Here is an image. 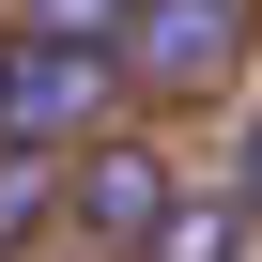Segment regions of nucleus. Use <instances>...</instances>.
Masks as SVG:
<instances>
[{
	"instance_id": "f257e3e1",
	"label": "nucleus",
	"mask_w": 262,
	"mask_h": 262,
	"mask_svg": "<svg viewBox=\"0 0 262 262\" xmlns=\"http://www.w3.org/2000/svg\"><path fill=\"white\" fill-rule=\"evenodd\" d=\"M108 93H123L108 47L16 31V47H0V155H77V139H108Z\"/></svg>"
},
{
	"instance_id": "f03ea898",
	"label": "nucleus",
	"mask_w": 262,
	"mask_h": 262,
	"mask_svg": "<svg viewBox=\"0 0 262 262\" xmlns=\"http://www.w3.org/2000/svg\"><path fill=\"white\" fill-rule=\"evenodd\" d=\"M247 16H262V0H139L108 62L139 77V93H216V77L247 62Z\"/></svg>"
},
{
	"instance_id": "7ed1b4c3",
	"label": "nucleus",
	"mask_w": 262,
	"mask_h": 262,
	"mask_svg": "<svg viewBox=\"0 0 262 262\" xmlns=\"http://www.w3.org/2000/svg\"><path fill=\"white\" fill-rule=\"evenodd\" d=\"M62 185H77V231H93L108 262H123V247H155V231L185 216V170H170L155 139H77V155H62Z\"/></svg>"
},
{
	"instance_id": "20e7f679",
	"label": "nucleus",
	"mask_w": 262,
	"mask_h": 262,
	"mask_svg": "<svg viewBox=\"0 0 262 262\" xmlns=\"http://www.w3.org/2000/svg\"><path fill=\"white\" fill-rule=\"evenodd\" d=\"M47 201H62V155H0V262L47 231Z\"/></svg>"
},
{
	"instance_id": "39448f33",
	"label": "nucleus",
	"mask_w": 262,
	"mask_h": 262,
	"mask_svg": "<svg viewBox=\"0 0 262 262\" xmlns=\"http://www.w3.org/2000/svg\"><path fill=\"white\" fill-rule=\"evenodd\" d=\"M139 0H16V31H77V47H123Z\"/></svg>"
},
{
	"instance_id": "423d86ee",
	"label": "nucleus",
	"mask_w": 262,
	"mask_h": 262,
	"mask_svg": "<svg viewBox=\"0 0 262 262\" xmlns=\"http://www.w3.org/2000/svg\"><path fill=\"white\" fill-rule=\"evenodd\" d=\"M231 201H247V216H262V123H247V155H231Z\"/></svg>"
}]
</instances>
